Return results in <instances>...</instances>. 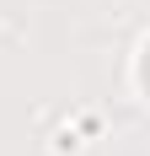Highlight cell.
I'll list each match as a JSON object with an SVG mask.
<instances>
[{
  "instance_id": "obj_1",
  "label": "cell",
  "mask_w": 150,
  "mask_h": 156,
  "mask_svg": "<svg viewBox=\"0 0 150 156\" xmlns=\"http://www.w3.org/2000/svg\"><path fill=\"white\" fill-rule=\"evenodd\" d=\"M139 81H145V92H150V48H145V65H139Z\"/></svg>"
}]
</instances>
